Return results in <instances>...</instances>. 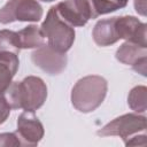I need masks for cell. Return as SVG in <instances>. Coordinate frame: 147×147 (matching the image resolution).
I'll list each match as a JSON object with an SVG mask.
<instances>
[{
  "mask_svg": "<svg viewBox=\"0 0 147 147\" xmlns=\"http://www.w3.org/2000/svg\"><path fill=\"white\" fill-rule=\"evenodd\" d=\"M2 93L11 109L34 113L47 99V86L41 78L28 76L21 82H11Z\"/></svg>",
  "mask_w": 147,
  "mask_h": 147,
  "instance_id": "1",
  "label": "cell"
},
{
  "mask_svg": "<svg viewBox=\"0 0 147 147\" xmlns=\"http://www.w3.org/2000/svg\"><path fill=\"white\" fill-rule=\"evenodd\" d=\"M108 91L107 80L98 75L85 76L76 82L71 90V103L80 113L94 111L103 102Z\"/></svg>",
  "mask_w": 147,
  "mask_h": 147,
  "instance_id": "2",
  "label": "cell"
},
{
  "mask_svg": "<svg viewBox=\"0 0 147 147\" xmlns=\"http://www.w3.org/2000/svg\"><path fill=\"white\" fill-rule=\"evenodd\" d=\"M47 44L59 52L67 53L75 41V29L64 20H62L55 6H52L40 26Z\"/></svg>",
  "mask_w": 147,
  "mask_h": 147,
  "instance_id": "3",
  "label": "cell"
},
{
  "mask_svg": "<svg viewBox=\"0 0 147 147\" xmlns=\"http://www.w3.org/2000/svg\"><path fill=\"white\" fill-rule=\"evenodd\" d=\"M146 131V116L137 113L124 114L116 117L96 131L99 137L117 136L126 142L131 137Z\"/></svg>",
  "mask_w": 147,
  "mask_h": 147,
  "instance_id": "4",
  "label": "cell"
},
{
  "mask_svg": "<svg viewBox=\"0 0 147 147\" xmlns=\"http://www.w3.org/2000/svg\"><path fill=\"white\" fill-rule=\"evenodd\" d=\"M44 10L37 0H9L0 9V23L38 22Z\"/></svg>",
  "mask_w": 147,
  "mask_h": 147,
  "instance_id": "5",
  "label": "cell"
},
{
  "mask_svg": "<svg viewBox=\"0 0 147 147\" xmlns=\"http://www.w3.org/2000/svg\"><path fill=\"white\" fill-rule=\"evenodd\" d=\"M31 60L36 67L52 76L63 72L68 63L67 54L54 49L48 44H44L36 48L31 54Z\"/></svg>",
  "mask_w": 147,
  "mask_h": 147,
  "instance_id": "6",
  "label": "cell"
},
{
  "mask_svg": "<svg viewBox=\"0 0 147 147\" xmlns=\"http://www.w3.org/2000/svg\"><path fill=\"white\" fill-rule=\"evenodd\" d=\"M16 134L21 146L34 147L44 137V126L33 111H24L17 118Z\"/></svg>",
  "mask_w": 147,
  "mask_h": 147,
  "instance_id": "7",
  "label": "cell"
},
{
  "mask_svg": "<svg viewBox=\"0 0 147 147\" xmlns=\"http://www.w3.org/2000/svg\"><path fill=\"white\" fill-rule=\"evenodd\" d=\"M146 28L147 25L134 16H115V30L118 39H124L125 41L147 47Z\"/></svg>",
  "mask_w": 147,
  "mask_h": 147,
  "instance_id": "8",
  "label": "cell"
},
{
  "mask_svg": "<svg viewBox=\"0 0 147 147\" xmlns=\"http://www.w3.org/2000/svg\"><path fill=\"white\" fill-rule=\"evenodd\" d=\"M92 37L94 42L101 47L110 46L117 42L119 39L115 30V16L98 21L93 28Z\"/></svg>",
  "mask_w": 147,
  "mask_h": 147,
  "instance_id": "9",
  "label": "cell"
},
{
  "mask_svg": "<svg viewBox=\"0 0 147 147\" xmlns=\"http://www.w3.org/2000/svg\"><path fill=\"white\" fill-rule=\"evenodd\" d=\"M115 56L117 61L133 68L139 62L147 60V47L138 45L136 42L125 41L117 48Z\"/></svg>",
  "mask_w": 147,
  "mask_h": 147,
  "instance_id": "10",
  "label": "cell"
},
{
  "mask_svg": "<svg viewBox=\"0 0 147 147\" xmlns=\"http://www.w3.org/2000/svg\"><path fill=\"white\" fill-rule=\"evenodd\" d=\"M20 65L18 55L11 52L0 53V92L2 93L13 82Z\"/></svg>",
  "mask_w": 147,
  "mask_h": 147,
  "instance_id": "11",
  "label": "cell"
},
{
  "mask_svg": "<svg viewBox=\"0 0 147 147\" xmlns=\"http://www.w3.org/2000/svg\"><path fill=\"white\" fill-rule=\"evenodd\" d=\"M59 16L71 26H84L88 20L84 16L76 0H64L55 5Z\"/></svg>",
  "mask_w": 147,
  "mask_h": 147,
  "instance_id": "12",
  "label": "cell"
},
{
  "mask_svg": "<svg viewBox=\"0 0 147 147\" xmlns=\"http://www.w3.org/2000/svg\"><path fill=\"white\" fill-rule=\"evenodd\" d=\"M21 49L38 48L45 44V37L40 26L31 24L17 32Z\"/></svg>",
  "mask_w": 147,
  "mask_h": 147,
  "instance_id": "13",
  "label": "cell"
},
{
  "mask_svg": "<svg viewBox=\"0 0 147 147\" xmlns=\"http://www.w3.org/2000/svg\"><path fill=\"white\" fill-rule=\"evenodd\" d=\"M129 107L137 114H144L147 109V88L144 85L134 86L127 95Z\"/></svg>",
  "mask_w": 147,
  "mask_h": 147,
  "instance_id": "14",
  "label": "cell"
},
{
  "mask_svg": "<svg viewBox=\"0 0 147 147\" xmlns=\"http://www.w3.org/2000/svg\"><path fill=\"white\" fill-rule=\"evenodd\" d=\"M86 1L88 3V7L92 14V20L96 18L100 15L109 14L125 7L116 0H86Z\"/></svg>",
  "mask_w": 147,
  "mask_h": 147,
  "instance_id": "15",
  "label": "cell"
},
{
  "mask_svg": "<svg viewBox=\"0 0 147 147\" xmlns=\"http://www.w3.org/2000/svg\"><path fill=\"white\" fill-rule=\"evenodd\" d=\"M21 51L18 34L11 30H0V53L11 52L18 55Z\"/></svg>",
  "mask_w": 147,
  "mask_h": 147,
  "instance_id": "16",
  "label": "cell"
},
{
  "mask_svg": "<svg viewBox=\"0 0 147 147\" xmlns=\"http://www.w3.org/2000/svg\"><path fill=\"white\" fill-rule=\"evenodd\" d=\"M0 146H21L16 132L0 133Z\"/></svg>",
  "mask_w": 147,
  "mask_h": 147,
  "instance_id": "17",
  "label": "cell"
},
{
  "mask_svg": "<svg viewBox=\"0 0 147 147\" xmlns=\"http://www.w3.org/2000/svg\"><path fill=\"white\" fill-rule=\"evenodd\" d=\"M10 106L7 102L3 93L0 92V125L3 124L10 115Z\"/></svg>",
  "mask_w": 147,
  "mask_h": 147,
  "instance_id": "18",
  "label": "cell"
},
{
  "mask_svg": "<svg viewBox=\"0 0 147 147\" xmlns=\"http://www.w3.org/2000/svg\"><path fill=\"white\" fill-rule=\"evenodd\" d=\"M146 134L145 132H142L141 134H136L133 137H131L125 144V146H146Z\"/></svg>",
  "mask_w": 147,
  "mask_h": 147,
  "instance_id": "19",
  "label": "cell"
},
{
  "mask_svg": "<svg viewBox=\"0 0 147 147\" xmlns=\"http://www.w3.org/2000/svg\"><path fill=\"white\" fill-rule=\"evenodd\" d=\"M134 9L139 15L146 16V0H134Z\"/></svg>",
  "mask_w": 147,
  "mask_h": 147,
  "instance_id": "20",
  "label": "cell"
},
{
  "mask_svg": "<svg viewBox=\"0 0 147 147\" xmlns=\"http://www.w3.org/2000/svg\"><path fill=\"white\" fill-rule=\"evenodd\" d=\"M116 1L121 2V3L123 5V6H126V5H127V1H129V0H116Z\"/></svg>",
  "mask_w": 147,
  "mask_h": 147,
  "instance_id": "21",
  "label": "cell"
},
{
  "mask_svg": "<svg viewBox=\"0 0 147 147\" xmlns=\"http://www.w3.org/2000/svg\"><path fill=\"white\" fill-rule=\"evenodd\" d=\"M42 2H52V1H55V0H40Z\"/></svg>",
  "mask_w": 147,
  "mask_h": 147,
  "instance_id": "22",
  "label": "cell"
}]
</instances>
